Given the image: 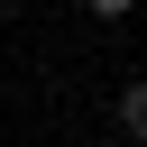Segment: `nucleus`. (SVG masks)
<instances>
[{
    "label": "nucleus",
    "instance_id": "obj_1",
    "mask_svg": "<svg viewBox=\"0 0 147 147\" xmlns=\"http://www.w3.org/2000/svg\"><path fill=\"white\" fill-rule=\"evenodd\" d=\"M119 129H129V138H138V147H147V74H138V83H129V92H119Z\"/></svg>",
    "mask_w": 147,
    "mask_h": 147
},
{
    "label": "nucleus",
    "instance_id": "obj_2",
    "mask_svg": "<svg viewBox=\"0 0 147 147\" xmlns=\"http://www.w3.org/2000/svg\"><path fill=\"white\" fill-rule=\"evenodd\" d=\"M83 9H92V18H129L138 0H83Z\"/></svg>",
    "mask_w": 147,
    "mask_h": 147
}]
</instances>
